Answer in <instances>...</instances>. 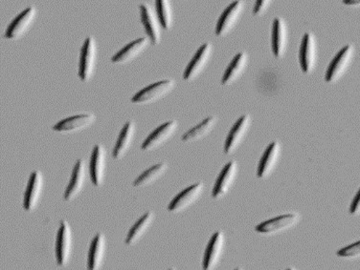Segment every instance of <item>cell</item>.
Returning <instances> with one entry per match:
<instances>
[{"label":"cell","mask_w":360,"mask_h":270,"mask_svg":"<svg viewBox=\"0 0 360 270\" xmlns=\"http://www.w3.org/2000/svg\"><path fill=\"white\" fill-rule=\"evenodd\" d=\"M338 255L346 259L360 258V241L342 248L338 251Z\"/></svg>","instance_id":"obj_30"},{"label":"cell","mask_w":360,"mask_h":270,"mask_svg":"<svg viewBox=\"0 0 360 270\" xmlns=\"http://www.w3.org/2000/svg\"><path fill=\"white\" fill-rule=\"evenodd\" d=\"M167 170H168V164L165 163L155 164V166L146 170L144 173L140 175L139 178L135 180L134 185L135 187H142L152 184L153 182L163 177Z\"/></svg>","instance_id":"obj_28"},{"label":"cell","mask_w":360,"mask_h":270,"mask_svg":"<svg viewBox=\"0 0 360 270\" xmlns=\"http://www.w3.org/2000/svg\"><path fill=\"white\" fill-rule=\"evenodd\" d=\"M274 0H256L254 5L253 14L255 15H261L264 14L272 4Z\"/></svg>","instance_id":"obj_31"},{"label":"cell","mask_w":360,"mask_h":270,"mask_svg":"<svg viewBox=\"0 0 360 270\" xmlns=\"http://www.w3.org/2000/svg\"><path fill=\"white\" fill-rule=\"evenodd\" d=\"M301 216L298 213L285 214L276 218L262 222L256 227V231L264 235H274L287 231L300 222Z\"/></svg>","instance_id":"obj_8"},{"label":"cell","mask_w":360,"mask_h":270,"mask_svg":"<svg viewBox=\"0 0 360 270\" xmlns=\"http://www.w3.org/2000/svg\"><path fill=\"white\" fill-rule=\"evenodd\" d=\"M105 168H107V152L102 144L95 145L90 158V179L95 187H99L105 180Z\"/></svg>","instance_id":"obj_12"},{"label":"cell","mask_w":360,"mask_h":270,"mask_svg":"<svg viewBox=\"0 0 360 270\" xmlns=\"http://www.w3.org/2000/svg\"><path fill=\"white\" fill-rule=\"evenodd\" d=\"M319 58V44L314 34L307 33L302 39L299 50V62L305 74L314 72Z\"/></svg>","instance_id":"obj_5"},{"label":"cell","mask_w":360,"mask_h":270,"mask_svg":"<svg viewBox=\"0 0 360 270\" xmlns=\"http://www.w3.org/2000/svg\"><path fill=\"white\" fill-rule=\"evenodd\" d=\"M217 123H218V118L217 116H209L202 123L198 124L194 128L190 129L186 134H184L182 136V142H193L203 139V137L207 136L213 130Z\"/></svg>","instance_id":"obj_27"},{"label":"cell","mask_w":360,"mask_h":270,"mask_svg":"<svg viewBox=\"0 0 360 270\" xmlns=\"http://www.w3.org/2000/svg\"><path fill=\"white\" fill-rule=\"evenodd\" d=\"M150 44L149 39L142 38L136 39V41L124 47L117 54L113 55L112 58H111V62L115 63V65H127V63L134 62L135 58H139L140 55H142L148 49Z\"/></svg>","instance_id":"obj_20"},{"label":"cell","mask_w":360,"mask_h":270,"mask_svg":"<svg viewBox=\"0 0 360 270\" xmlns=\"http://www.w3.org/2000/svg\"><path fill=\"white\" fill-rule=\"evenodd\" d=\"M248 65V53H239L234 58L222 76L221 83L224 86H229L240 79Z\"/></svg>","instance_id":"obj_25"},{"label":"cell","mask_w":360,"mask_h":270,"mask_svg":"<svg viewBox=\"0 0 360 270\" xmlns=\"http://www.w3.org/2000/svg\"><path fill=\"white\" fill-rule=\"evenodd\" d=\"M343 4L346 6L360 7V0H343Z\"/></svg>","instance_id":"obj_33"},{"label":"cell","mask_w":360,"mask_h":270,"mask_svg":"<svg viewBox=\"0 0 360 270\" xmlns=\"http://www.w3.org/2000/svg\"><path fill=\"white\" fill-rule=\"evenodd\" d=\"M350 212L353 215H359L360 214V189L357 192L356 197L354 198L353 203H352Z\"/></svg>","instance_id":"obj_32"},{"label":"cell","mask_w":360,"mask_h":270,"mask_svg":"<svg viewBox=\"0 0 360 270\" xmlns=\"http://www.w3.org/2000/svg\"><path fill=\"white\" fill-rule=\"evenodd\" d=\"M156 15L164 30H171L174 23V12L171 0H156Z\"/></svg>","instance_id":"obj_29"},{"label":"cell","mask_w":360,"mask_h":270,"mask_svg":"<svg viewBox=\"0 0 360 270\" xmlns=\"http://www.w3.org/2000/svg\"><path fill=\"white\" fill-rule=\"evenodd\" d=\"M95 121H96V116L94 114H80V115L70 116V118L56 123L53 126V130L60 132V133L81 131L91 126Z\"/></svg>","instance_id":"obj_18"},{"label":"cell","mask_w":360,"mask_h":270,"mask_svg":"<svg viewBox=\"0 0 360 270\" xmlns=\"http://www.w3.org/2000/svg\"><path fill=\"white\" fill-rule=\"evenodd\" d=\"M251 121H251L250 116H243L232 127L226 140H225L224 152L226 154H232L242 144L246 134L250 130Z\"/></svg>","instance_id":"obj_16"},{"label":"cell","mask_w":360,"mask_h":270,"mask_svg":"<svg viewBox=\"0 0 360 270\" xmlns=\"http://www.w3.org/2000/svg\"><path fill=\"white\" fill-rule=\"evenodd\" d=\"M155 219V213L150 212H150L144 214L142 218L139 220L136 224L129 230L126 239L127 245H132L139 242V241L144 236L146 233H147L148 230L150 229V227H152Z\"/></svg>","instance_id":"obj_26"},{"label":"cell","mask_w":360,"mask_h":270,"mask_svg":"<svg viewBox=\"0 0 360 270\" xmlns=\"http://www.w3.org/2000/svg\"><path fill=\"white\" fill-rule=\"evenodd\" d=\"M238 174V163L236 161H230L222 169L219 174L218 180H217L215 185H214L213 191H212V197L214 198H221L226 195L234 184L236 177Z\"/></svg>","instance_id":"obj_19"},{"label":"cell","mask_w":360,"mask_h":270,"mask_svg":"<svg viewBox=\"0 0 360 270\" xmlns=\"http://www.w3.org/2000/svg\"><path fill=\"white\" fill-rule=\"evenodd\" d=\"M136 126L134 121H128L119 135L117 142L112 151L113 160L120 161L128 153L134 142Z\"/></svg>","instance_id":"obj_23"},{"label":"cell","mask_w":360,"mask_h":270,"mask_svg":"<svg viewBox=\"0 0 360 270\" xmlns=\"http://www.w3.org/2000/svg\"><path fill=\"white\" fill-rule=\"evenodd\" d=\"M107 250V238L104 234L99 233L92 240L87 258V267L90 270L100 269L103 266V262Z\"/></svg>","instance_id":"obj_22"},{"label":"cell","mask_w":360,"mask_h":270,"mask_svg":"<svg viewBox=\"0 0 360 270\" xmlns=\"http://www.w3.org/2000/svg\"><path fill=\"white\" fill-rule=\"evenodd\" d=\"M212 54H213V45L211 43L203 44L185 69L184 81H192L197 79L208 65Z\"/></svg>","instance_id":"obj_9"},{"label":"cell","mask_w":360,"mask_h":270,"mask_svg":"<svg viewBox=\"0 0 360 270\" xmlns=\"http://www.w3.org/2000/svg\"><path fill=\"white\" fill-rule=\"evenodd\" d=\"M205 191V184L202 182L191 185L184 191L180 192L176 198L172 201L168 206V210L172 213H179L189 208L191 205H194L195 202L200 198Z\"/></svg>","instance_id":"obj_10"},{"label":"cell","mask_w":360,"mask_h":270,"mask_svg":"<svg viewBox=\"0 0 360 270\" xmlns=\"http://www.w3.org/2000/svg\"><path fill=\"white\" fill-rule=\"evenodd\" d=\"M243 10H245V2L243 0H236L232 4H230L222 13L218 23H217V36L222 38L229 34L242 17Z\"/></svg>","instance_id":"obj_6"},{"label":"cell","mask_w":360,"mask_h":270,"mask_svg":"<svg viewBox=\"0 0 360 270\" xmlns=\"http://www.w3.org/2000/svg\"><path fill=\"white\" fill-rule=\"evenodd\" d=\"M174 87H176V81L174 79H164V81L155 82L137 93L132 97L131 102L135 104H149V103L158 102L170 94Z\"/></svg>","instance_id":"obj_2"},{"label":"cell","mask_w":360,"mask_h":270,"mask_svg":"<svg viewBox=\"0 0 360 270\" xmlns=\"http://www.w3.org/2000/svg\"><path fill=\"white\" fill-rule=\"evenodd\" d=\"M281 151L282 147L278 142H272L264 151L260 163H259L257 176L260 179H266L274 172L280 160Z\"/></svg>","instance_id":"obj_21"},{"label":"cell","mask_w":360,"mask_h":270,"mask_svg":"<svg viewBox=\"0 0 360 270\" xmlns=\"http://www.w3.org/2000/svg\"><path fill=\"white\" fill-rule=\"evenodd\" d=\"M140 14H141V20L144 26L146 33L148 34V39L150 43L158 45L161 41V25L160 18L155 14L153 8L149 4H143L140 5Z\"/></svg>","instance_id":"obj_11"},{"label":"cell","mask_w":360,"mask_h":270,"mask_svg":"<svg viewBox=\"0 0 360 270\" xmlns=\"http://www.w3.org/2000/svg\"><path fill=\"white\" fill-rule=\"evenodd\" d=\"M288 44V28L284 18H275L272 27L271 48L274 57L282 58L287 52Z\"/></svg>","instance_id":"obj_17"},{"label":"cell","mask_w":360,"mask_h":270,"mask_svg":"<svg viewBox=\"0 0 360 270\" xmlns=\"http://www.w3.org/2000/svg\"><path fill=\"white\" fill-rule=\"evenodd\" d=\"M98 48L94 38L86 39L82 47L79 76L83 82H89L94 75L97 65Z\"/></svg>","instance_id":"obj_3"},{"label":"cell","mask_w":360,"mask_h":270,"mask_svg":"<svg viewBox=\"0 0 360 270\" xmlns=\"http://www.w3.org/2000/svg\"><path fill=\"white\" fill-rule=\"evenodd\" d=\"M72 245V230L68 222L63 221L60 222L56 241V259L58 266L65 267L70 263Z\"/></svg>","instance_id":"obj_4"},{"label":"cell","mask_w":360,"mask_h":270,"mask_svg":"<svg viewBox=\"0 0 360 270\" xmlns=\"http://www.w3.org/2000/svg\"><path fill=\"white\" fill-rule=\"evenodd\" d=\"M354 54L356 49L353 45H347L338 53L326 72L325 79L328 83H335L345 75L353 62Z\"/></svg>","instance_id":"obj_1"},{"label":"cell","mask_w":360,"mask_h":270,"mask_svg":"<svg viewBox=\"0 0 360 270\" xmlns=\"http://www.w3.org/2000/svg\"><path fill=\"white\" fill-rule=\"evenodd\" d=\"M84 182H86V164L83 160H79L74 166L70 184L65 190V200L72 201L80 194L84 189Z\"/></svg>","instance_id":"obj_24"},{"label":"cell","mask_w":360,"mask_h":270,"mask_svg":"<svg viewBox=\"0 0 360 270\" xmlns=\"http://www.w3.org/2000/svg\"><path fill=\"white\" fill-rule=\"evenodd\" d=\"M177 128H179V123L176 121H171L162 124L145 140L141 147L142 150L152 151L160 147L172 139Z\"/></svg>","instance_id":"obj_14"},{"label":"cell","mask_w":360,"mask_h":270,"mask_svg":"<svg viewBox=\"0 0 360 270\" xmlns=\"http://www.w3.org/2000/svg\"><path fill=\"white\" fill-rule=\"evenodd\" d=\"M225 246V236L224 232L218 231L212 236L207 248H206L205 257H203V269H215L224 255Z\"/></svg>","instance_id":"obj_15"},{"label":"cell","mask_w":360,"mask_h":270,"mask_svg":"<svg viewBox=\"0 0 360 270\" xmlns=\"http://www.w3.org/2000/svg\"><path fill=\"white\" fill-rule=\"evenodd\" d=\"M44 175L41 171H35L31 174L25 191V202H23V208L27 212H32L38 206L42 190H44Z\"/></svg>","instance_id":"obj_13"},{"label":"cell","mask_w":360,"mask_h":270,"mask_svg":"<svg viewBox=\"0 0 360 270\" xmlns=\"http://www.w3.org/2000/svg\"><path fill=\"white\" fill-rule=\"evenodd\" d=\"M37 14H38V11L34 6L28 7L27 9L23 11L7 28L6 32H5V38L8 39L22 38L30 30L34 21L36 20Z\"/></svg>","instance_id":"obj_7"}]
</instances>
